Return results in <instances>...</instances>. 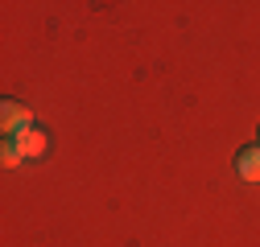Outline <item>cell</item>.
Listing matches in <instances>:
<instances>
[{
    "label": "cell",
    "instance_id": "6da1fadb",
    "mask_svg": "<svg viewBox=\"0 0 260 247\" xmlns=\"http://www.w3.org/2000/svg\"><path fill=\"white\" fill-rule=\"evenodd\" d=\"M25 128H34V111H29L21 99H5V103H0V132L13 140V136H21Z\"/></svg>",
    "mask_w": 260,
    "mask_h": 247
},
{
    "label": "cell",
    "instance_id": "7a4b0ae2",
    "mask_svg": "<svg viewBox=\"0 0 260 247\" xmlns=\"http://www.w3.org/2000/svg\"><path fill=\"white\" fill-rule=\"evenodd\" d=\"M13 140H17V148H21L25 161H34V157H42V152H46V132L38 128V124H34V128H25L21 136H13Z\"/></svg>",
    "mask_w": 260,
    "mask_h": 247
},
{
    "label": "cell",
    "instance_id": "3957f363",
    "mask_svg": "<svg viewBox=\"0 0 260 247\" xmlns=\"http://www.w3.org/2000/svg\"><path fill=\"white\" fill-rule=\"evenodd\" d=\"M236 173H240L244 181H260V144L240 148V157H236Z\"/></svg>",
    "mask_w": 260,
    "mask_h": 247
},
{
    "label": "cell",
    "instance_id": "277c9868",
    "mask_svg": "<svg viewBox=\"0 0 260 247\" xmlns=\"http://www.w3.org/2000/svg\"><path fill=\"white\" fill-rule=\"evenodd\" d=\"M25 157H21V148H17V140H5V144H0V165H5V169H17Z\"/></svg>",
    "mask_w": 260,
    "mask_h": 247
},
{
    "label": "cell",
    "instance_id": "5b68a950",
    "mask_svg": "<svg viewBox=\"0 0 260 247\" xmlns=\"http://www.w3.org/2000/svg\"><path fill=\"white\" fill-rule=\"evenodd\" d=\"M256 144H260V128H256Z\"/></svg>",
    "mask_w": 260,
    "mask_h": 247
}]
</instances>
